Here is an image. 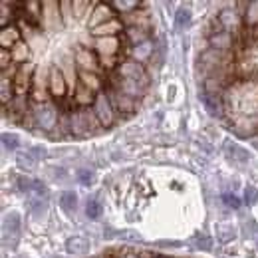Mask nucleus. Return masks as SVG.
<instances>
[{
  "mask_svg": "<svg viewBox=\"0 0 258 258\" xmlns=\"http://www.w3.org/2000/svg\"><path fill=\"white\" fill-rule=\"evenodd\" d=\"M96 121H97L96 113H92L88 107H80L78 111L70 113V119H68L70 131L74 135H78V137H88L97 127Z\"/></svg>",
  "mask_w": 258,
  "mask_h": 258,
  "instance_id": "obj_1",
  "label": "nucleus"
},
{
  "mask_svg": "<svg viewBox=\"0 0 258 258\" xmlns=\"http://www.w3.org/2000/svg\"><path fill=\"white\" fill-rule=\"evenodd\" d=\"M94 113H96L97 121L103 125V127H111L113 125V119H115V113H113V105H111V99L105 92H97L96 99H94Z\"/></svg>",
  "mask_w": 258,
  "mask_h": 258,
  "instance_id": "obj_2",
  "label": "nucleus"
},
{
  "mask_svg": "<svg viewBox=\"0 0 258 258\" xmlns=\"http://www.w3.org/2000/svg\"><path fill=\"white\" fill-rule=\"evenodd\" d=\"M32 113H34V121L44 129V131L54 129L56 123H58V111H56V107L52 103H36Z\"/></svg>",
  "mask_w": 258,
  "mask_h": 258,
  "instance_id": "obj_3",
  "label": "nucleus"
},
{
  "mask_svg": "<svg viewBox=\"0 0 258 258\" xmlns=\"http://www.w3.org/2000/svg\"><path fill=\"white\" fill-rule=\"evenodd\" d=\"M117 76L125 78V80H133L137 84H141L143 88L147 86V76H145V68L135 62V60H125L117 66Z\"/></svg>",
  "mask_w": 258,
  "mask_h": 258,
  "instance_id": "obj_4",
  "label": "nucleus"
},
{
  "mask_svg": "<svg viewBox=\"0 0 258 258\" xmlns=\"http://www.w3.org/2000/svg\"><path fill=\"white\" fill-rule=\"evenodd\" d=\"M209 42H211V48L213 50L228 52L234 46V36H232V32H226V30H217V32L211 34Z\"/></svg>",
  "mask_w": 258,
  "mask_h": 258,
  "instance_id": "obj_5",
  "label": "nucleus"
},
{
  "mask_svg": "<svg viewBox=\"0 0 258 258\" xmlns=\"http://www.w3.org/2000/svg\"><path fill=\"white\" fill-rule=\"evenodd\" d=\"M111 105H115L117 107V111H121V113H133L135 109H137V101H135V97H129L125 94H121L119 90H115L113 88V92H111Z\"/></svg>",
  "mask_w": 258,
  "mask_h": 258,
  "instance_id": "obj_6",
  "label": "nucleus"
},
{
  "mask_svg": "<svg viewBox=\"0 0 258 258\" xmlns=\"http://www.w3.org/2000/svg\"><path fill=\"white\" fill-rule=\"evenodd\" d=\"M217 20H219V24L223 26V30H226V32H232V30H236L240 26V16L236 14V10H230V8L221 10Z\"/></svg>",
  "mask_w": 258,
  "mask_h": 258,
  "instance_id": "obj_7",
  "label": "nucleus"
},
{
  "mask_svg": "<svg viewBox=\"0 0 258 258\" xmlns=\"http://www.w3.org/2000/svg\"><path fill=\"white\" fill-rule=\"evenodd\" d=\"M199 99L205 103V109L211 115H215V117H221L223 115V101H221L219 96H211V94L203 92V94H199Z\"/></svg>",
  "mask_w": 258,
  "mask_h": 258,
  "instance_id": "obj_8",
  "label": "nucleus"
},
{
  "mask_svg": "<svg viewBox=\"0 0 258 258\" xmlns=\"http://www.w3.org/2000/svg\"><path fill=\"white\" fill-rule=\"evenodd\" d=\"M50 92H52V96L56 97L66 96V78L58 68H54L52 74H50Z\"/></svg>",
  "mask_w": 258,
  "mask_h": 258,
  "instance_id": "obj_9",
  "label": "nucleus"
},
{
  "mask_svg": "<svg viewBox=\"0 0 258 258\" xmlns=\"http://www.w3.org/2000/svg\"><path fill=\"white\" fill-rule=\"evenodd\" d=\"M125 36H127V42H131L133 46H141L149 42V30L145 26H127Z\"/></svg>",
  "mask_w": 258,
  "mask_h": 258,
  "instance_id": "obj_10",
  "label": "nucleus"
},
{
  "mask_svg": "<svg viewBox=\"0 0 258 258\" xmlns=\"http://www.w3.org/2000/svg\"><path fill=\"white\" fill-rule=\"evenodd\" d=\"M115 90H119L121 94H125L129 97H139L143 96V86L141 84H137V82H133V80H125V78H119V82H117V88Z\"/></svg>",
  "mask_w": 258,
  "mask_h": 258,
  "instance_id": "obj_11",
  "label": "nucleus"
},
{
  "mask_svg": "<svg viewBox=\"0 0 258 258\" xmlns=\"http://www.w3.org/2000/svg\"><path fill=\"white\" fill-rule=\"evenodd\" d=\"M228 52H219V50H209L207 54H203V62L207 66H211V68H221V66H225L228 62Z\"/></svg>",
  "mask_w": 258,
  "mask_h": 258,
  "instance_id": "obj_12",
  "label": "nucleus"
},
{
  "mask_svg": "<svg viewBox=\"0 0 258 258\" xmlns=\"http://www.w3.org/2000/svg\"><path fill=\"white\" fill-rule=\"evenodd\" d=\"M153 52H155V44L149 40V42H145L141 46H135L133 52H131V56H133L135 62H145V60H149L153 56Z\"/></svg>",
  "mask_w": 258,
  "mask_h": 258,
  "instance_id": "obj_13",
  "label": "nucleus"
},
{
  "mask_svg": "<svg viewBox=\"0 0 258 258\" xmlns=\"http://www.w3.org/2000/svg\"><path fill=\"white\" fill-rule=\"evenodd\" d=\"M76 62L82 66L84 70H96V66H97L96 56H94L90 50H84V48L78 50V58H76Z\"/></svg>",
  "mask_w": 258,
  "mask_h": 258,
  "instance_id": "obj_14",
  "label": "nucleus"
},
{
  "mask_svg": "<svg viewBox=\"0 0 258 258\" xmlns=\"http://www.w3.org/2000/svg\"><path fill=\"white\" fill-rule=\"evenodd\" d=\"M60 207L64 209L68 215H74L76 209H78V195L74 193V191L62 193V197H60Z\"/></svg>",
  "mask_w": 258,
  "mask_h": 258,
  "instance_id": "obj_15",
  "label": "nucleus"
},
{
  "mask_svg": "<svg viewBox=\"0 0 258 258\" xmlns=\"http://www.w3.org/2000/svg\"><path fill=\"white\" fill-rule=\"evenodd\" d=\"M191 18H193V14H191L189 8H179L177 10V16H175V28L179 32L185 30V28H189L191 26Z\"/></svg>",
  "mask_w": 258,
  "mask_h": 258,
  "instance_id": "obj_16",
  "label": "nucleus"
},
{
  "mask_svg": "<svg viewBox=\"0 0 258 258\" xmlns=\"http://www.w3.org/2000/svg\"><path fill=\"white\" fill-rule=\"evenodd\" d=\"M16 163H18V169H24V171H32V169H36V163H38V159L34 157V153L30 151V153H18L16 155Z\"/></svg>",
  "mask_w": 258,
  "mask_h": 258,
  "instance_id": "obj_17",
  "label": "nucleus"
},
{
  "mask_svg": "<svg viewBox=\"0 0 258 258\" xmlns=\"http://www.w3.org/2000/svg\"><path fill=\"white\" fill-rule=\"evenodd\" d=\"M16 42H20L18 30H14V28H2V34H0V44H2V48L8 50V46L12 48Z\"/></svg>",
  "mask_w": 258,
  "mask_h": 258,
  "instance_id": "obj_18",
  "label": "nucleus"
},
{
  "mask_svg": "<svg viewBox=\"0 0 258 258\" xmlns=\"http://www.w3.org/2000/svg\"><path fill=\"white\" fill-rule=\"evenodd\" d=\"M10 54H12V60H16V62H26L28 60V46H26V42H16L12 48H10Z\"/></svg>",
  "mask_w": 258,
  "mask_h": 258,
  "instance_id": "obj_19",
  "label": "nucleus"
},
{
  "mask_svg": "<svg viewBox=\"0 0 258 258\" xmlns=\"http://www.w3.org/2000/svg\"><path fill=\"white\" fill-rule=\"evenodd\" d=\"M20 230V215L18 213H8L6 217H4V232L8 234V232H12V234H16Z\"/></svg>",
  "mask_w": 258,
  "mask_h": 258,
  "instance_id": "obj_20",
  "label": "nucleus"
},
{
  "mask_svg": "<svg viewBox=\"0 0 258 258\" xmlns=\"http://www.w3.org/2000/svg\"><path fill=\"white\" fill-rule=\"evenodd\" d=\"M26 86H28V74H26V70L22 68V70L18 72V76H16V84H14V90H16L20 96H24V94H26Z\"/></svg>",
  "mask_w": 258,
  "mask_h": 258,
  "instance_id": "obj_21",
  "label": "nucleus"
},
{
  "mask_svg": "<svg viewBox=\"0 0 258 258\" xmlns=\"http://www.w3.org/2000/svg\"><path fill=\"white\" fill-rule=\"evenodd\" d=\"M86 215L92 219V221H96L101 217V205L97 203L96 199H90L88 201V205H86Z\"/></svg>",
  "mask_w": 258,
  "mask_h": 258,
  "instance_id": "obj_22",
  "label": "nucleus"
},
{
  "mask_svg": "<svg viewBox=\"0 0 258 258\" xmlns=\"http://www.w3.org/2000/svg\"><path fill=\"white\" fill-rule=\"evenodd\" d=\"M99 50L103 54H107V58H111L109 54H113L117 50V40L115 38H105V40H99Z\"/></svg>",
  "mask_w": 258,
  "mask_h": 258,
  "instance_id": "obj_23",
  "label": "nucleus"
},
{
  "mask_svg": "<svg viewBox=\"0 0 258 258\" xmlns=\"http://www.w3.org/2000/svg\"><path fill=\"white\" fill-rule=\"evenodd\" d=\"M2 145H4V149H18L20 139H18V135H14V133H4V135H2Z\"/></svg>",
  "mask_w": 258,
  "mask_h": 258,
  "instance_id": "obj_24",
  "label": "nucleus"
},
{
  "mask_svg": "<svg viewBox=\"0 0 258 258\" xmlns=\"http://www.w3.org/2000/svg\"><path fill=\"white\" fill-rule=\"evenodd\" d=\"M88 248V242L84 240V238H72V240H68V250L70 252H84Z\"/></svg>",
  "mask_w": 258,
  "mask_h": 258,
  "instance_id": "obj_25",
  "label": "nucleus"
},
{
  "mask_svg": "<svg viewBox=\"0 0 258 258\" xmlns=\"http://www.w3.org/2000/svg\"><path fill=\"white\" fill-rule=\"evenodd\" d=\"M248 12H246V22L248 26H258V2H250L248 4Z\"/></svg>",
  "mask_w": 258,
  "mask_h": 258,
  "instance_id": "obj_26",
  "label": "nucleus"
},
{
  "mask_svg": "<svg viewBox=\"0 0 258 258\" xmlns=\"http://www.w3.org/2000/svg\"><path fill=\"white\" fill-rule=\"evenodd\" d=\"M76 101H78V105H82V107L90 105V101H92V92H90L88 88H80V92H78V96H76Z\"/></svg>",
  "mask_w": 258,
  "mask_h": 258,
  "instance_id": "obj_27",
  "label": "nucleus"
},
{
  "mask_svg": "<svg viewBox=\"0 0 258 258\" xmlns=\"http://www.w3.org/2000/svg\"><path fill=\"white\" fill-rule=\"evenodd\" d=\"M10 101H12V86L8 78L2 76V103H10Z\"/></svg>",
  "mask_w": 258,
  "mask_h": 258,
  "instance_id": "obj_28",
  "label": "nucleus"
},
{
  "mask_svg": "<svg viewBox=\"0 0 258 258\" xmlns=\"http://www.w3.org/2000/svg\"><path fill=\"white\" fill-rule=\"evenodd\" d=\"M228 149H230V157H234V159H238V161H248V153L242 149V147H238V145H228Z\"/></svg>",
  "mask_w": 258,
  "mask_h": 258,
  "instance_id": "obj_29",
  "label": "nucleus"
},
{
  "mask_svg": "<svg viewBox=\"0 0 258 258\" xmlns=\"http://www.w3.org/2000/svg\"><path fill=\"white\" fill-rule=\"evenodd\" d=\"M244 203H246V205H256L258 203V189L256 187L248 185V187L244 189Z\"/></svg>",
  "mask_w": 258,
  "mask_h": 258,
  "instance_id": "obj_30",
  "label": "nucleus"
},
{
  "mask_svg": "<svg viewBox=\"0 0 258 258\" xmlns=\"http://www.w3.org/2000/svg\"><path fill=\"white\" fill-rule=\"evenodd\" d=\"M111 6H113V8H119L121 12H129V10L137 8V6H139V2H135V0H121V2H113Z\"/></svg>",
  "mask_w": 258,
  "mask_h": 258,
  "instance_id": "obj_31",
  "label": "nucleus"
},
{
  "mask_svg": "<svg viewBox=\"0 0 258 258\" xmlns=\"http://www.w3.org/2000/svg\"><path fill=\"white\" fill-rule=\"evenodd\" d=\"M80 78H82V82H84L86 86H92V90H97V88H99V80H97L94 74L82 72V74H80Z\"/></svg>",
  "mask_w": 258,
  "mask_h": 258,
  "instance_id": "obj_32",
  "label": "nucleus"
},
{
  "mask_svg": "<svg viewBox=\"0 0 258 258\" xmlns=\"http://www.w3.org/2000/svg\"><path fill=\"white\" fill-rule=\"evenodd\" d=\"M223 201H225L226 207H230V209H240V205H242V201L236 195H230V193L223 195Z\"/></svg>",
  "mask_w": 258,
  "mask_h": 258,
  "instance_id": "obj_33",
  "label": "nucleus"
},
{
  "mask_svg": "<svg viewBox=\"0 0 258 258\" xmlns=\"http://www.w3.org/2000/svg\"><path fill=\"white\" fill-rule=\"evenodd\" d=\"M101 26H105V28H94V30H92V32H94V34L115 32V30H117V28H121V26H119V22H115V20H111V22H107V24H105V22H103V24H101Z\"/></svg>",
  "mask_w": 258,
  "mask_h": 258,
  "instance_id": "obj_34",
  "label": "nucleus"
},
{
  "mask_svg": "<svg viewBox=\"0 0 258 258\" xmlns=\"http://www.w3.org/2000/svg\"><path fill=\"white\" fill-rule=\"evenodd\" d=\"M78 179H80L82 185H90L92 179H94V173H92L90 169H80V171H78Z\"/></svg>",
  "mask_w": 258,
  "mask_h": 258,
  "instance_id": "obj_35",
  "label": "nucleus"
},
{
  "mask_svg": "<svg viewBox=\"0 0 258 258\" xmlns=\"http://www.w3.org/2000/svg\"><path fill=\"white\" fill-rule=\"evenodd\" d=\"M0 58H2V60H0V66H2V70H6V66H8V60L12 58V54H10L6 48H2V52H0Z\"/></svg>",
  "mask_w": 258,
  "mask_h": 258,
  "instance_id": "obj_36",
  "label": "nucleus"
},
{
  "mask_svg": "<svg viewBox=\"0 0 258 258\" xmlns=\"http://www.w3.org/2000/svg\"><path fill=\"white\" fill-rule=\"evenodd\" d=\"M197 244H199V246L203 244V248H205V250H209V248H211V240H209V238H199V240H197Z\"/></svg>",
  "mask_w": 258,
  "mask_h": 258,
  "instance_id": "obj_37",
  "label": "nucleus"
},
{
  "mask_svg": "<svg viewBox=\"0 0 258 258\" xmlns=\"http://www.w3.org/2000/svg\"><path fill=\"white\" fill-rule=\"evenodd\" d=\"M121 258H139V254H137V252H131V250H127V252H125Z\"/></svg>",
  "mask_w": 258,
  "mask_h": 258,
  "instance_id": "obj_38",
  "label": "nucleus"
},
{
  "mask_svg": "<svg viewBox=\"0 0 258 258\" xmlns=\"http://www.w3.org/2000/svg\"><path fill=\"white\" fill-rule=\"evenodd\" d=\"M139 258H155V256H153V254H149V252H141Z\"/></svg>",
  "mask_w": 258,
  "mask_h": 258,
  "instance_id": "obj_39",
  "label": "nucleus"
},
{
  "mask_svg": "<svg viewBox=\"0 0 258 258\" xmlns=\"http://www.w3.org/2000/svg\"><path fill=\"white\" fill-rule=\"evenodd\" d=\"M155 258H165V256H161V254H157V256H155Z\"/></svg>",
  "mask_w": 258,
  "mask_h": 258,
  "instance_id": "obj_40",
  "label": "nucleus"
},
{
  "mask_svg": "<svg viewBox=\"0 0 258 258\" xmlns=\"http://www.w3.org/2000/svg\"><path fill=\"white\" fill-rule=\"evenodd\" d=\"M107 258H113V256H107Z\"/></svg>",
  "mask_w": 258,
  "mask_h": 258,
  "instance_id": "obj_41",
  "label": "nucleus"
}]
</instances>
